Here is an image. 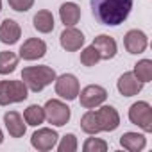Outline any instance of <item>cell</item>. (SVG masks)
<instances>
[{
    "mask_svg": "<svg viewBox=\"0 0 152 152\" xmlns=\"http://www.w3.org/2000/svg\"><path fill=\"white\" fill-rule=\"evenodd\" d=\"M90 4L95 20L109 27L124 23L132 9V0H90Z\"/></svg>",
    "mask_w": 152,
    "mask_h": 152,
    "instance_id": "6da1fadb",
    "label": "cell"
},
{
    "mask_svg": "<svg viewBox=\"0 0 152 152\" xmlns=\"http://www.w3.org/2000/svg\"><path fill=\"white\" fill-rule=\"evenodd\" d=\"M56 70L52 66L47 64H39V66H27L22 70V81L25 83V86L38 93L41 90H45L48 84H52L56 81Z\"/></svg>",
    "mask_w": 152,
    "mask_h": 152,
    "instance_id": "7a4b0ae2",
    "label": "cell"
},
{
    "mask_svg": "<svg viewBox=\"0 0 152 152\" xmlns=\"http://www.w3.org/2000/svg\"><path fill=\"white\" fill-rule=\"evenodd\" d=\"M29 97V88L23 81H0V106L23 102Z\"/></svg>",
    "mask_w": 152,
    "mask_h": 152,
    "instance_id": "3957f363",
    "label": "cell"
},
{
    "mask_svg": "<svg viewBox=\"0 0 152 152\" xmlns=\"http://www.w3.org/2000/svg\"><path fill=\"white\" fill-rule=\"evenodd\" d=\"M43 111H45V120H47L48 124L56 125V127L66 125V124L70 122V116H72L70 107H68L63 100H57V99H50V100L45 104Z\"/></svg>",
    "mask_w": 152,
    "mask_h": 152,
    "instance_id": "277c9868",
    "label": "cell"
},
{
    "mask_svg": "<svg viewBox=\"0 0 152 152\" xmlns=\"http://www.w3.org/2000/svg\"><path fill=\"white\" fill-rule=\"evenodd\" d=\"M129 120L131 124L138 125L145 132H152V107L145 100H138L129 107Z\"/></svg>",
    "mask_w": 152,
    "mask_h": 152,
    "instance_id": "5b68a950",
    "label": "cell"
},
{
    "mask_svg": "<svg viewBox=\"0 0 152 152\" xmlns=\"http://www.w3.org/2000/svg\"><path fill=\"white\" fill-rule=\"evenodd\" d=\"M77 97H79V102L84 109H95L106 102L107 91H106V88H102L99 84H90V86L83 88Z\"/></svg>",
    "mask_w": 152,
    "mask_h": 152,
    "instance_id": "8992f818",
    "label": "cell"
},
{
    "mask_svg": "<svg viewBox=\"0 0 152 152\" xmlns=\"http://www.w3.org/2000/svg\"><path fill=\"white\" fill-rule=\"evenodd\" d=\"M81 91L79 81L72 73H63L59 77H56V93L64 99V100H75Z\"/></svg>",
    "mask_w": 152,
    "mask_h": 152,
    "instance_id": "52a82bcc",
    "label": "cell"
},
{
    "mask_svg": "<svg viewBox=\"0 0 152 152\" xmlns=\"http://www.w3.org/2000/svg\"><path fill=\"white\" fill-rule=\"evenodd\" d=\"M57 140H59V134H57L54 129L43 127V129H38V131L31 136V145H32L36 150L47 152V150H52V148L57 145Z\"/></svg>",
    "mask_w": 152,
    "mask_h": 152,
    "instance_id": "ba28073f",
    "label": "cell"
},
{
    "mask_svg": "<svg viewBox=\"0 0 152 152\" xmlns=\"http://www.w3.org/2000/svg\"><path fill=\"white\" fill-rule=\"evenodd\" d=\"M20 57L25 61H36L41 59L47 54V43L39 38H29L23 41V45L20 47Z\"/></svg>",
    "mask_w": 152,
    "mask_h": 152,
    "instance_id": "9c48e42d",
    "label": "cell"
},
{
    "mask_svg": "<svg viewBox=\"0 0 152 152\" xmlns=\"http://www.w3.org/2000/svg\"><path fill=\"white\" fill-rule=\"evenodd\" d=\"M84 41H86L84 34L79 29H75V27H64V31L59 36V43H61V47L66 52H77V50H81V47L84 45Z\"/></svg>",
    "mask_w": 152,
    "mask_h": 152,
    "instance_id": "30bf717a",
    "label": "cell"
},
{
    "mask_svg": "<svg viewBox=\"0 0 152 152\" xmlns=\"http://www.w3.org/2000/svg\"><path fill=\"white\" fill-rule=\"evenodd\" d=\"M124 45H125V50L129 54H143L147 45H148V38H147V34L143 31L131 29L124 36Z\"/></svg>",
    "mask_w": 152,
    "mask_h": 152,
    "instance_id": "8fae6325",
    "label": "cell"
},
{
    "mask_svg": "<svg viewBox=\"0 0 152 152\" xmlns=\"http://www.w3.org/2000/svg\"><path fill=\"white\" fill-rule=\"evenodd\" d=\"M116 88L120 91V95L124 97H134L143 90V83L136 79V75L132 72H125L124 75H120V79L116 83Z\"/></svg>",
    "mask_w": 152,
    "mask_h": 152,
    "instance_id": "7c38bea8",
    "label": "cell"
},
{
    "mask_svg": "<svg viewBox=\"0 0 152 152\" xmlns=\"http://www.w3.org/2000/svg\"><path fill=\"white\" fill-rule=\"evenodd\" d=\"M97 116L100 122V129L106 132H113L120 125V115L113 106H102L100 109H97Z\"/></svg>",
    "mask_w": 152,
    "mask_h": 152,
    "instance_id": "4fadbf2b",
    "label": "cell"
},
{
    "mask_svg": "<svg viewBox=\"0 0 152 152\" xmlns=\"http://www.w3.org/2000/svg\"><path fill=\"white\" fill-rule=\"evenodd\" d=\"M91 45L97 48L100 59H106V61H107V59H113V57L116 56V52H118L116 41H115V38H111L109 34H99V36L93 39Z\"/></svg>",
    "mask_w": 152,
    "mask_h": 152,
    "instance_id": "5bb4252c",
    "label": "cell"
},
{
    "mask_svg": "<svg viewBox=\"0 0 152 152\" xmlns=\"http://www.w3.org/2000/svg\"><path fill=\"white\" fill-rule=\"evenodd\" d=\"M4 124H6V129L11 138H23V134L27 131V124L18 111H7L4 115Z\"/></svg>",
    "mask_w": 152,
    "mask_h": 152,
    "instance_id": "9a60e30c",
    "label": "cell"
},
{
    "mask_svg": "<svg viewBox=\"0 0 152 152\" xmlns=\"http://www.w3.org/2000/svg\"><path fill=\"white\" fill-rule=\"evenodd\" d=\"M20 38H22V29L15 20L7 18L0 23V41L4 45H15L18 43Z\"/></svg>",
    "mask_w": 152,
    "mask_h": 152,
    "instance_id": "2e32d148",
    "label": "cell"
},
{
    "mask_svg": "<svg viewBox=\"0 0 152 152\" xmlns=\"http://www.w3.org/2000/svg\"><path fill=\"white\" fill-rule=\"evenodd\" d=\"M59 18L64 23V27H73L81 20V7L73 2H66L59 7Z\"/></svg>",
    "mask_w": 152,
    "mask_h": 152,
    "instance_id": "e0dca14e",
    "label": "cell"
},
{
    "mask_svg": "<svg viewBox=\"0 0 152 152\" xmlns=\"http://www.w3.org/2000/svg\"><path fill=\"white\" fill-rule=\"evenodd\" d=\"M120 145L129 152H140L147 145V138L140 132H124L120 136Z\"/></svg>",
    "mask_w": 152,
    "mask_h": 152,
    "instance_id": "ac0fdd59",
    "label": "cell"
},
{
    "mask_svg": "<svg viewBox=\"0 0 152 152\" xmlns=\"http://www.w3.org/2000/svg\"><path fill=\"white\" fill-rule=\"evenodd\" d=\"M32 25H34V29L38 31V32H41V34H48V32H52L54 31V16H52V13L48 11V9H41V11H38L36 15H34V18H32Z\"/></svg>",
    "mask_w": 152,
    "mask_h": 152,
    "instance_id": "d6986e66",
    "label": "cell"
},
{
    "mask_svg": "<svg viewBox=\"0 0 152 152\" xmlns=\"http://www.w3.org/2000/svg\"><path fill=\"white\" fill-rule=\"evenodd\" d=\"M81 129H83L86 134H91V136L102 132L100 122H99V116H97V111L90 109V111H86V113L83 115V118H81Z\"/></svg>",
    "mask_w": 152,
    "mask_h": 152,
    "instance_id": "ffe728a7",
    "label": "cell"
},
{
    "mask_svg": "<svg viewBox=\"0 0 152 152\" xmlns=\"http://www.w3.org/2000/svg\"><path fill=\"white\" fill-rule=\"evenodd\" d=\"M23 120L27 125H32V127H38L45 122V111L41 106L38 104H31L25 111H23Z\"/></svg>",
    "mask_w": 152,
    "mask_h": 152,
    "instance_id": "44dd1931",
    "label": "cell"
},
{
    "mask_svg": "<svg viewBox=\"0 0 152 152\" xmlns=\"http://www.w3.org/2000/svg\"><path fill=\"white\" fill-rule=\"evenodd\" d=\"M18 66V56L15 52L4 50L0 52V75H9Z\"/></svg>",
    "mask_w": 152,
    "mask_h": 152,
    "instance_id": "7402d4cb",
    "label": "cell"
},
{
    "mask_svg": "<svg viewBox=\"0 0 152 152\" xmlns=\"http://www.w3.org/2000/svg\"><path fill=\"white\" fill-rule=\"evenodd\" d=\"M132 73L136 75V79L141 81L143 84L148 83V81H152V61H150V59H141V61H138V63L134 64Z\"/></svg>",
    "mask_w": 152,
    "mask_h": 152,
    "instance_id": "603a6c76",
    "label": "cell"
},
{
    "mask_svg": "<svg viewBox=\"0 0 152 152\" xmlns=\"http://www.w3.org/2000/svg\"><path fill=\"white\" fill-rule=\"evenodd\" d=\"M99 61H102V59H100V56H99V52H97V48H95L93 45L86 47V48L81 52V63H83L84 66H95Z\"/></svg>",
    "mask_w": 152,
    "mask_h": 152,
    "instance_id": "cb8c5ba5",
    "label": "cell"
},
{
    "mask_svg": "<svg viewBox=\"0 0 152 152\" xmlns=\"http://www.w3.org/2000/svg\"><path fill=\"white\" fill-rule=\"evenodd\" d=\"M84 152H106L107 150V143L100 138H88L83 145Z\"/></svg>",
    "mask_w": 152,
    "mask_h": 152,
    "instance_id": "d4e9b609",
    "label": "cell"
},
{
    "mask_svg": "<svg viewBox=\"0 0 152 152\" xmlns=\"http://www.w3.org/2000/svg\"><path fill=\"white\" fill-rule=\"evenodd\" d=\"M77 138H75V134H64L61 138V143L57 145V150L59 152H75L77 150Z\"/></svg>",
    "mask_w": 152,
    "mask_h": 152,
    "instance_id": "484cf974",
    "label": "cell"
},
{
    "mask_svg": "<svg viewBox=\"0 0 152 152\" xmlns=\"http://www.w3.org/2000/svg\"><path fill=\"white\" fill-rule=\"evenodd\" d=\"M7 4H9V7L13 11L25 13V11H29L34 6V0H7Z\"/></svg>",
    "mask_w": 152,
    "mask_h": 152,
    "instance_id": "4316f807",
    "label": "cell"
},
{
    "mask_svg": "<svg viewBox=\"0 0 152 152\" xmlns=\"http://www.w3.org/2000/svg\"><path fill=\"white\" fill-rule=\"evenodd\" d=\"M2 141H4V132H2V129H0V145H2Z\"/></svg>",
    "mask_w": 152,
    "mask_h": 152,
    "instance_id": "83f0119b",
    "label": "cell"
},
{
    "mask_svg": "<svg viewBox=\"0 0 152 152\" xmlns=\"http://www.w3.org/2000/svg\"><path fill=\"white\" fill-rule=\"evenodd\" d=\"M0 11H2V0H0Z\"/></svg>",
    "mask_w": 152,
    "mask_h": 152,
    "instance_id": "f1b7e54d",
    "label": "cell"
}]
</instances>
